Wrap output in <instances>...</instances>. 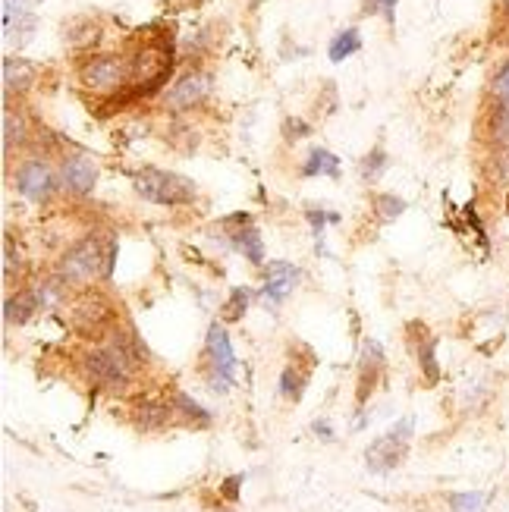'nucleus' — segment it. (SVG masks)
<instances>
[{
	"instance_id": "f257e3e1",
	"label": "nucleus",
	"mask_w": 509,
	"mask_h": 512,
	"mask_svg": "<svg viewBox=\"0 0 509 512\" xmlns=\"http://www.w3.org/2000/svg\"><path fill=\"white\" fill-rule=\"evenodd\" d=\"M110 255H114V249H110ZM110 255H104L98 239H82L60 258L57 274L66 283L85 286V283H92L95 277H110V264H114V258H110Z\"/></svg>"
},
{
	"instance_id": "f03ea898",
	"label": "nucleus",
	"mask_w": 509,
	"mask_h": 512,
	"mask_svg": "<svg viewBox=\"0 0 509 512\" xmlns=\"http://www.w3.org/2000/svg\"><path fill=\"white\" fill-rule=\"evenodd\" d=\"M136 192L151 205H189L195 198V186L189 180L167 170H142L136 176Z\"/></svg>"
},
{
	"instance_id": "7ed1b4c3",
	"label": "nucleus",
	"mask_w": 509,
	"mask_h": 512,
	"mask_svg": "<svg viewBox=\"0 0 509 512\" xmlns=\"http://www.w3.org/2000/svg\"><path fill=\"white\" fill-rule=\"evenodd\" d=\"M82 368H85V374L92 377L98 387L123 390L132 381V368H136V365H132L117 346H104V349L88 352L85 359H82Z\"/></svg>"
},
{
	"instance_id": "20e7f679",
	"label": "nucleus",
	"mask_w": 509,
	"mask_h": 512,
	"mask_svg": "<svg viewBox=\"0 0 509 512\" xmlns=\"http://www.w3.org/2000/svg\"><path fill=\"white\" fill-rule=\"evenodd\" d=\"M70 324L82 333V337H101V333L114 324V305H110L101 293H95V289H88V293L73 299Z\"/></svg>"
},
{
	"instance_id": "39448f33",
	"label": "nucleus",
	"mask_w": 509,
	"mask_h": 512,
	"mask_svg": "<svg viewBox=\"0 0 509 512\" xmlns=\"http://www.w3.org/2000/svg\"><path fill=\"white\" fill-rule=\"evenodd\" d=\"M412 428H415V421L412 418H403L400 425L390 428V434L378 437L371 443V447L365 450V459H368V469L371 472H390L396 469V465L403 462L406 456V447H409V440H412Z\"/></svg>"
},
{
	"instance_id": "423d86ee",
	"label": "nucleus",
	"mask_w": 509,
	"mask_h": 512,
	"mask_svg": "<svg viewBox=\"0 0 509 512\" xmlns=\"http://www.w3.org/2000/svg\"><path fill=\"white\" fill-rule=\"evenodd\" d=\"M129 76V66L120 60V57H110V54H101V57H92L82 70H79V79L85 88H92L98 95H110L117 92V88L126 82Z\"/></svg>"
},
{
	"instance_id": "0eeeda50",
	"label": "nucleus",
	"mask_w": 509,
	"mask_h": 512,
	"mask_svg": "<svg viewBox=\"0 0 509 512\" xmlns=\"http://www.w3.org/2000/svg\"><path fill=\"white\" fill-rule=\"evenodd\" d=\"M208 359L214 365V377H211V387L214 390H227V384H233V371H236V355L230 346L227 330L220 324L208 327Z\"/></svg>"
},
{
	"instance_id": "6e6552de",
	"label": "nucleus",
	"mask_w": 509,
	"mask_h": 512,
	"mask_svg": "<svg viewBox=\"0 0 509 512\" xmlns=\"http://www.w3.org/2000/svg\"><path fill=\"white\" fill-rule=\"evenodd\" d=\"M16 189L32 202H48L54 192V173L41 161H26L16 170Z\"/></svg>"
},
{
	"instance_id": "1a4fd4ad",
	"label": "nucleus",
	"mask_w": 509,
	"mask_h": 512,
	"mask_svg": "<svg viewBox=\"0 0 509 512\" xmlns=\"http://www.w3.org/2000/svg\"><path fill=\"white\" fill-rule=\"evenodd\" d=\"M211 92V76L208 73H186L183 79H176L173 88L164 95L167 107L173 110H189L195 104H202Z\"/></svg>"
},
{
	"instance_id": "9d476101",
	"label": "nucleus",
	"mask_w": 509,
	"mask_h": 512,
	"mask_svg": "<svg viewBox=\"0 0 509 512\" xmlns=\"http://www.w3.org/2000/svg\"><path fill=\"white\" fill-rule=\"evenodd\" d=\"M60 176H63L66 189L85 195V192H92L98 183V164L88 158V154H70L60 167Z\"/></svg>"
},
{
	"instance_id": "9b49d317",
	"label": "nucleus",
	"mask_w": 509,
	"mask_h": 512,
	"mask_svg": "<svg viewBox=\"0 0 509 512\" xmlns=\"http://www.w3.org/2000/svg\"><path fill=\"white\" fill-rule=\"evenodd\" d=\"M299 283V267H293L290 261H271L264 267V296L271 302H283L293 293Z\"/></svg>"
},
{
	"instance_id": "f8f14e48",
	"label": "nucleus",
	"mask_w": 509,
	"mask_h": 512,
	"mask_svg": "<svg viewBox=\"0 0 509 512\" xmlns=\"http://www.w3.org/2000/svg\"><path fill=\"white\" fill-rule=\"evenodd\" d=\"M38 26V19L29 7H22V4H4V38L10 44H16V48H22L32 32Z\"/></svg>"
},
{
	"instance_id": "ddd939ff",
	"label": "nucleus",
	"mask_w": 509,
	"mask_h": 512,
	"mask_svg": "<svg viewBox=\"0 0 509 512\" xmlns=\"http://www.w3.org/2000/svg\"><path fill=\"white\" fill-rule=\"evenodd\" d=\"M384 371V349L378 340H365L362 346V365H359V403H365L368 393L378 384V377Z\"/></svg>"
},
{
	"instance_id": "4468645a",
	"label": "nucleus",
	"mask_w": 509,
	"mask_h": 512,
	"mask_svg": "<svg viewBox=\"0 0 509 512\" xmlns=\"http://www.w3.org/2000/svg\"><path fill=\"white\" fill-rule=\"evenodd\" d=\"M35 82V66L22 57H4V92H26Z\"/></svg>"
},
{
	"instance_id": "2eb2a0df",
	"label": "nucleus",
	"mask_w": 509,
	"mask_h": 512,
	"mask_svg": "<svg viewBox=\"0 0 509 512\" xmlns=\"http://www.w3.org/2000/svg\"><path fill=\"white\" fill-rule=\"evenodd\" d=\"M170 415H173V406L158 403V399H142V403L136 406V425L142 431H158L167 425Z\"/></svg>"
},
{
	"instance_id": "dca6fc26",
	"label": "nucleus",
	"mask_w": 509,
	"mask_h": 512,
	"mask_svg": "<svg viewBox=\"0 0 509 512\" xmlns=\"http://www.w3.org/2000/svg\"><path fill=\"white\" fill-rule=\"evenodd\" d=\"M35 308H41L35 289H32V293H16V296H10L4 302V321L7 324H26L35 315Z\"/></svg>"
},
{
	"instance_id": "f3484780",
	"label": "nucleus",
	"mask_w": 509,
	"mask_h": 512,
	"mask_svg": "<svg viewBox=\"0 0 509 512\" xmlns=\"http://www.w3.org/2000/svg\"><path fill=\"white\" fill-rule=\"evenodd\" d=\"M302 173H305V176H337V173H340V161H337L330 151L315 148L312 154H308V161H305Z\"/></svg>"
},
{
	"instance_id": "a211bd4d",
	"label": "nucleus",
	"mask_w": 509,
	"mask_h": 512,
	"mask_svg": "<svg viewBox=\"0 0 509 512\" xmlns=\"http://www.w3.org/2000/svg\"><path fill=\"white\" fill-rule=\"evenodd\" d=\"M233 246L246 255L252 264H261L264 261V249H261V236H258V230H252V227H246V230H236L233 233Z\"/></svg>"
},
{
	"instance_id": "6ab92c4d",
	"label": "nucleus",
	"mask_w": 509,
	"mask_h": 512,
	"mask_svg": "<svg viewBox=\"0 0 509 512\" xmlns=\"http://www.w3.org/2000/svg\"><path fill=\"white\" fill-rule=\"evenodd\" d=\"M305 384H308V371H299L296 365H290L280 377V396L296 403V399H302V393H305Z\"/></svg>"
},
{
	"instance_id": "aec40b11",
	"label": "nucleus",
	"mask_w": 509,
	"mask_h": 512,
	"mask_svg": "<svg viewBox=\"0 0 509 512\" xmlns=\"http://www.w3.org/2000/svg\"><path fill=\"white\" fill-rule=\"evenodd\" d=\"M362 48V38L356 29H346L343 35H337L330 41V60H346L349 54H356Z\"/></svg>"
},
{
	"instance_id": "412c9836",
	"label": "nucleus",
	"mask_w": 509,
	"mask_h": 512,
	"mask_svg": "<svg viewBox=\"0 0 509 512\" xmlns=\"http://www.w3.org/2000/svg\"><path fill=\"white\" fill-rule=\"evenodd\" d=\"M22 136H26V123H22V117L7 107L4 110V151H10L13 142H22Z\"/></svg>"
},
{
	"instance_id": "4be33fe9",
	"label": "nucleus",
	"mask_w": 509,
	"mask_h": 512,
	"mask_svg": "<svg viewBox=\"0 0 509 512\" xmlns=\"http://www.w3.org/2000/svg\"><path fill=\"white\" fill-rule=\"evenodd\" d=\"M246 308H249V293L246 289H233L227 305H224V321H239L242 315H246Z\"/></svg>"
},
{
	"instance_id": "5701e85b",
	"label": "nucleus",
	"mask_w": 509,
	"mask_h": 512,
	"mask_svg": "<svg viewBox=\"0 0 509 512\" xmlns=\"http://www.w3.org/2000/svg\"><path fill=\"white\" fill-rule=\"evenodd\" d=\"M484 503H488V494H453L450 497L453 512H484Z\"/></svg>"
},
{
	"instance_id": "b1692460",
	"label": "nucleus",
	"mask_w": 509,
	"mask_h": 512,
	"mask_svg": "<svg viewBox=\"0 0 509 512\" xmlns=\"http://www.w3.org/2000/svg\"><path fill=\"white\" fill-rule=\"evenodd\" d=\"M374 205H378L381 220H396L406 211V202H403V198H396V195H378V198H374Z\"/></svg>"
},
{
	"instance_id": "393cba45",
	"label": "nucleus",
	"mask_w": 509,
	"mask_h": 512,
	"mask_svg": "<svg viewBox=\"0 0 509 512\" xmlns=\"http://www.w3.org/2000/svg\"><path fill=\"white\" fill-rule=\"evenodd\" d=\"M434 349H437V340H428L422 349H418V362H422V371H425V377L431 384H437V377H440L437 362H434Z\"/></svg>"
},
{
	"instance_id": "a878e982",
	"label": "nucleus",
	"mask_w": 509,
	"mask_h": 512,
	"mask_svg": "<svg viewBox=\"0 0 509 512\" xmlns=\"http://www.w3.org/2000/svg\"><path fill=\"white\" fill-rule=\"evenodd\" d=\"M173 406L180 409L186 418H195V421H208V412L195 403V399H189L186 393H173Z\"/></svg>"
},
{
	"instance_id": "bb28decb",
	"label": "nucleus",
	"mask_w": 509,
	"mask_h": 512,
	"mask_svg": "<svg viewBox=\"0 0 509 512\" xmlns=\"http://www.w3.org/2000/svg\"><path fill=\"white\" fill-rule=\"evenodd\" d=\"M384 167H387V158H384V151L381 148H374L368 158H365V164H362V176L371 183V180H378V176L384 173Z\"/></svg>"
},
{
	"instance_id": "cd10ccee",
	"label": "nucleus",
	"mask_w": 509,
	"mask_h": 512,
	"mask_svg": "<svg viewBox=\"0 0 509 512\" xmlns=\"http://www.w3.org/2000/svg\"><path fill=\"white\" fill-rule=\"evenodd\" d=\"M491 92H494V98H497L500 104H509V60L497 70V76H494V82H491Z\"/></svg>"
},
{
	"instance_id": "c85d7f7f",
	"label": "nucleus",
	"mask_w": 509,
	"mask_h": 512,
	"mask_svg": "<svg viewBox=\"0 0 509 512\" xmlns=\"http://www.w3.org/2000/svg\"><path fill=\"white\" fill-rule=\"evenodd\" d=\"M494 136L503 148H509V104H503L497 110V120H494Z\"/></svg>"
},
{
	"instance_id": "c756f323",
	"label": "nucleus",
	"mask_w": 509,
	"mask_h": 512,
	"mask_svg": "<svg viewBox=\"0 0 509 512\" xmlns=\"http://www.w3.org/2000/svg\"><path fill=\"white\" fill-rule=\"evenodd\" d=\"M393 4L396 0H365V13H387V19H393Z\"/></svg>"
},
{
	"instance_id": "7c9ffc66",
	"label": "nucleus",
	"mask_w": 509,
	"mask_h": 512,
	"mask_svg": "<svg viewBox=\"0 0 509 512\" xmlns=\"http://www.w3.org/2000/svg\"><path fill=\"white\" fill-rule=\"evenodd\" d=\"M239 484H242V478H239V475L227 478V481H224V487H220V494H224L230 503H236V500H239Z\"/></svg>"
},
{
	"instance_id": "2f4dec72",
	"label": "nucleus",
	"mask_w": 509,
	"mask_h": 512,
	"mask_svg": "<svg viewBox=\"0 0 509 512\" xmlns=\"http://www.w3.org/2000/svg\"><path fill=\"white\" fill-rule=\"evenodd\" d=\"M315 434H318L321 440H334V431H330L327 421H315Z\"/></svg>"
},
{
	"instance_id": "473e14b6",
	"label": "nucleus",
	"mask_w": 509,
	"mask_h": 512,
	"mask_svg": "<svg viewBox=\"0 0 509 512\" xmlns=\"http://www.w3.org/2000/svg\"><path fill=\"white\" fill-rule=\"evenodd\" d=\"M4 4H22V7H29V4H38V0H4Z\"/></svg>"
},
{
	"instance_id": "72a5a7b5",
	"label": "nucleus",
	"mask_w": 509,
	"mask_h": 512,
	"mask_svg": "<svg viewBox=\"0 0 509 512\" xmlns=\"http://www.w3.org/2000/svg\"><path fill=\"white\" fill-rule=\"evenodd\" d=\"M503 7H506V13H509V0H503Z\"/></svg>"
},
{
	"instance_id": "f704fd0d",
	"label": "nucleus",
	"mask_w": 509,
	"mask_h": 512,
	"mask_svg": "<svg viewBox=\"0 0 509 512\" xmlns=\"http://www.w3.org/2000/svg\"><path fill=\"white\" fill-rule=\"evenodd\" d=\"M506 208H509V195H506Z\"/></svg>"
}]
</instances>
